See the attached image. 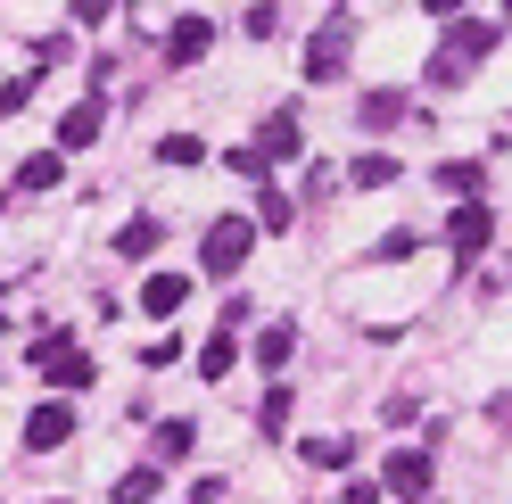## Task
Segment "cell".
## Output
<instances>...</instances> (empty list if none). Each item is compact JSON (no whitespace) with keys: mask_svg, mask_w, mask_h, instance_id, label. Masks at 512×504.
<instances>
[{"mask_svg":"<svg viewBox=\"0 0 512 504\" xmlns=\"http://www.w3.org/2000/svg\"><path fill=\"white\" fill-rule=\"evenodd\" d=\"M496 42H504V25H496V17H455V25H446V42L430 50L422 83H430V91H463V83H471V67H479V58H488Z\"/></svg>","mask_w":512,"mask_h":504,"instance_id":"6da1fadb","label":"cell"},{"mask_svg":"<svg viewBox=\"0 0 512 504\" xmlns=\"http://www.w3.org/2000/svg\"><path fill=\"white\" fill-rule=\"evenodd\" d=\"M248 248H256V224H248V215H215V224L199 232V265L223 281V273L248 265Z\"/></svg>","mask_w":512,"mask_h":504,"instance_id":"7a4b0ae2","label":"cell"},{"mask_svg":"<svg viewBox=\"0 0 512 504\" xmlns=\"http://www.w3.org/2000/svg\"><path fill=\"white\" fill-rule=\"evenodd\" d=\"M356 58V17H323V34L306 42V83H339Z\"/></svg>","mask_w":512,"mask_h":504,"instance_id":"3957f363","label":"cell"},{"mask_svg":"<svg viewBox=\"0 0 512 504\" xmlns=\"http://www.w3.org/2000/svg\"><path fill=\"white\" fill-rule=\"evenodd\" d=\"M34 372H42V381H50L58 397H75V389H91V356L75 348V339H67V331H50V339H42V348H34Z\"/></svg>","mask_w":512,"mask_h":504,"instance_id":"277c9868","label":"cell"},{"mask_svg":"<svg viewBox=\"0 0 512 504\" xmlns=\"http://www.w3.org/2000/svg\"><path fill=\"white\" fill-rule=\"evenodd\" d=\"M430 480H438V463H430L422 447H405V455H389V463H380V488H389V496H405V504H422V496H430Z\"/></svg>","mask_w":512,"mask_h":504,"instance_id":"5b68a950","label":"cell"},{"mask_svg":"<svg viewBox=\"0 0 512 504\" xmlns=\"http://www.w3.org/2000/svg\"><path fill=\"white\" fill-rule=\"evenodd\" d=\"M488 240H496V215L479 207V199L446 215V248H455V265H471V257H479V248H488Z\"/></svg>","mask_w":512,"mask_h":504,"instance_id":"8992f818","label":"cell"},{"mask_svg":"<svg viewBox=\"0 0 512 504\" xmlns=\"http://www.w3.org/2000/svg\"><path fill=\"white\" fill-rule=\"evenodd\" d=\"M67 438H75V405H67V397H42L34 422H25V447L50 455V447H67Z\"/></svg>","mask_w":512,"mask_h":504,"instance_id":"52a82bcc","label":"cell"},{"mask_svg":"<svg viewBox=\"0 0 512 504\" xmlns=\"http://www.w3.org/2000/svg\"><path fill=\"white\" fill-rule=\"evenodd\" d=\"M100 124H108V91H91V100H75L67 116H58V149H91Z\"/></svg>","mask_w":512,"mask_h":504,"instance_id":"ba28073f","label":"cell"},{"mask_svg":"<svg viewBox=\"0 0 512 504\" xmlns=\"http://www.w3.org/2000/svg\"><path fill=\"white\" fill-rule=\"evenodd\" d=\"M256 149H265L273 166H281V157H298V149H306V133H298V108H273L265 124H256Z\"/></svg>","mask_w":512,"mask_h":504,"instance_id":"9c48e42d","label":"cell"},{"mask_svg":"<svg viewBox=\"0 0 512 504\" xmlns=\"http://www.w3.org/2000/svg\"><path fill=\"white\" fill-rule=\"evenodd\" d=\"M207 42H215V25H207V17H182L174 34H166V67H199Z\"/></svg>","mask_w":512,"mask_h":504,"instance_id":"30bf717a","label":"cell"},{"mask_svg":"<svg viewBox=\"0 0 512 504\" xmlns=\"http://www.w3.org/2000/svg\"><path fill=\"white\" fill-rule=\"evenodd\" d=\"M182 306H190V281H182V273H149V281H141V314L166 323V314H182Z\"/></svg>","mask_w":512,"mask_h":504,"instance_id":"8fae6325","label":"cell"},{"mask_svg":"<svg viewBox=\"0 0 512 504\" xmlns=\"http://www.w3.org/2000/svg\"><path fill=\"white\" fill-rule=\"evenodd\" d=\"M232 364H240V331L199 339V381H232Z\"/></svg>","mask_w":512,"mask_h":504,"instance_id":"7c38bea8","label":"cell"},{"mask_svg":"<svg viewBox=\"0 0 512 504\" xmlns=\"http://www.w3.org/2000/svg\"><path fill=\"white\" fill-rule=\"evenodd\" d=\"M58 182H67V157H58V149H34L17 166V191H58Z\"/></svg>","mask_w":512,"mask_h":504,"instance_id":"4fadbf2b","label":"cell"},{"mask_svg":"<svg viewBox=\"0 0 512 504\" xmlns=\"http://www.w3.org/2000/svg\"><path fill=\"white\" fill-rule=\"evenodd\" d=\"M157 240H166V215H133L116 232V257H157Z\"/></svg>","mask_w":512,"mask_h":504,"instance_id":"5bb4252c","label":"cell"},{"mask_svg":"<svg viewBox=\"0 0 512 504\" xmlns=\"http://www.w3.org/2000/svg\"><path fill=\"white\" fill-rule=\"evenodd\" d=\"M306 463H314V471H347V463H356V438H347V430L306 438Z\"/></svg>","mask_w":512,"mask_h":504,"instance_id":"9a60e30c","label":"cell"},{"mask_svg":"<svg viewBox=\"0 0 512 504\" xmlns=\"http://www.w3.org/2000/svg\"><path fill=\"white\" fill-rule=\"evenodd\" d=\"M157 488H166V471H157V463H133V471L116 480V504H157Z\"/></svg>","mask_w":512,"mask_h":504,"instance_id":"2e32d148","label":"cell"},{"mask_svg":"<svg viewBox=\"0 0 512 504\" xmlns=\"http://www.w3.org/2000/svg\"><path fill=\"white\" fill-rule=\"evenodd\" d=\"M298 356V331L290 323H273V331H256V364H265V372H281V364H290Z\"/></svg>","mask_w":512,"mask_h":504,"instance_id":"e0dca14e","label":"cell"},{"mask_svg":"<svg viewBox=\"0 0 512 504\" xmlns=\"http://www.w3.org/2000/svg\"><path fill=\"white\" fill-rule=\"evenodd\" d=\"M290 414H298V397L273 381V389H265V405H256V430H265V438H281V430H290Z\"/></svg>","mask_w":512,"mask_h":504,"instance_id":"ac0fdd59","label":"cell"},{"mask_svg":"<svg viewBox=\"0 0 512 504\" xmlns=\"http://www.w3.org/2000/svg\"><path fill=\"white\" fill-rule=\"evenodd\" d=\"M347 182H364V191H380V182H397V157H389V149H364L356 166H347Z\"/></svg>","mask_w":512,"mask_h":504,"instance_id":"d6986e66","label":"cell"},{"mask_svg":"<svg viewBox=\"0 0 512 504\" xmlns=\"http://www.w3.org/2000/svg\"><path fill=\"white\" fill-rule=\"evenodd\" d=\"M190 447H199V422H190V414L157 422V455H190Z\"/></svg>","mask_w":512,"mask_h":504,"instance_id":"ffe728a7","label":"cell"},{"mask_svg":"<svg viewBox=\"0 0 512 504\" xmlns=\"http://www.w3.org/2000/svg\"><path fill=\"white\" fill-rule=\"evenodd\" d=\"M356 116L380 133V124H397V116H405V100H397V91H364V100H356Z\"/></svg>","mask_w":512,"mask_h":504,"instance_id":"44dd1931","label":"cell"},{"mask_svg":"<svg viewBox=\"0 0 512 504\" xmlns=\"http://www.w3.org/2000/svg\"><path fill=\"white\" fill-rule=\"evenodd\" d=\"M240 34H248V42H273V34H281V9H273V0H248Z\"/></svg>","mask_w":512,"mask_h":504,"instance_id":"7402d4cb","label":"cell"},{"mask_svg":"<svg viewBox=\"0 0 512 504\" xmlns=\"http://www.w3.org/2000/svg\"><path fill=\"white\" fill-rule=\"evenodd\" d=\"M290 224H298V207L281 199V191H265V199H256V232H290Z\"/></svg>","mask_w":512,"mask_h":504,"instance_id":"603a6c76","label":"cell"},{"mask_svg":"<svg viewBox=\"0 0 512 504\" xmlns=\"http://www.w3.org/2000/svg\"><path fill=\"white\" fill-rule=\"evenodd\" d=\"M223 166H232L240 182H265V174H273V157H265V149H256V141H240L232 157H223Z\"/></svg>","mask_w":512,"mask_h":504,"instance_id":"cb8c5ba5","label":"cell"},{"mask_svg":"<svg viewBox=\"0 0 512 504\" xmlns=\"http://www.w3.org/2000/svg\"><path fill=\"white\" fill-rule=\"evenodd\" d=\"M157 157H166V166H199L207 141H199V133H166V141H157Z\"/></svg>","mask_w":512,"mask_h":504,"instance_id":"d4e9b609","label":"cell"},{"mask_svg":"<svg viewBox=\"0 0 512 504\" xmlns=\"http://www.w3.org/2000/svg\"><path fill=\"white\" fill-rule=\"evenodd\" d=\"M438 191H455V199L471 207V191H479V166H471V157H463V166H438Z\"/></svg>","mask_w":512,"mask_h":504,"instance_id":"484cf974","label":"cell"},{"mask_svg":"<svg viewBox=\"0 0 512 504\" xmlns=\"http://www.w3.org/2000/svg\"><path fill=\"white\" fill-rule=\"evenodd\" d=\"M67 17H75V25H108L116 0H67Z\"/></svg>","mask_w":512,"mask_h":504,"instance_id":"4316f807","label":"cell"},{"mask_svg":"<svg viewBox=\"0 0 512 504\" xmlns=\"http://www.w3.org/2000/svg\"><path fill=\"white\" fill-rule=\"evenodd\" d=\"M25 100H34V75H17V83H0V116H17Z\"/></svg>","mask_w":512,"mask_h":504,"instance_id":"83f0119b","label":"cell"},{"mask_svg":"<svg viewBox=\"0 0 512 504\" xmlns=\"http://www.w3.org/2000/svg\"><path fill=\"white\" fill-rule=\"evenodd\" d=\"M380 496H389L380 480H347V488H339V504H380Z\"/></svg>","mask_w":512,"mask_h":504,"instance_id":"f1b7e54d","label":"cell"},{"mask_svg":"<svg viewBox=\"0 0 512 504\" xmlns=\"http://www.w3.org/2000/svg\"><path fill=\"white\" fill-rule=\"evenodd\" d=\"M190 504H223V480H190Z\"/></svg>","mask_w":512,"mask_h":504,"instance_id":"f546056e","label":"cell"},{"mask_svg":"<svg viewBox=\"0 0 512 504\" xmlns=\"http://www.w3.org/2000/svg\"><path fill=\"white\" fill-rule=\"evenodd\" d=\"M422 9H430L438 25H455V17H463V0H422Z\"/></svg>","mask_w":512,"mask_h":504,"instance_id":"4dcf8cb0","label":"cell"},{"mask_svg":"<svg viewBox=\"0 0 512 504\" xmlns=\"http://www.w3.org/2000/svg\"><path fill=\"white\" fill-rule=\"evenodd\" d=\"M504 17H512V0H504Z\"/></svg>","mask_w":512,"mask_h":504,"instance_id":"1f68e13d","label":"cell"}]
</instances>
